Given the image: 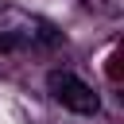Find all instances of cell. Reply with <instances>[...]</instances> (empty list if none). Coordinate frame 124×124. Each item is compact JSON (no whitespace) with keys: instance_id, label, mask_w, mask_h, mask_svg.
<instances>
[{"instance_id":"cell-1","label":"cell","mask_w":124,"mask_h":124,"mask_svg":"<svg viewBox=\"0 0 124 124\" xmlns=\"http://www.w3.org/2000/svg\"><path fill=\"white\" fill-rule=\"evenodd\" d=\"M46 93H50L62 108L81 112V116H89V112H97V108H101L97 93H93L78 74H70V70H50V74H46Z\"/></svg>"}]
</instances>
